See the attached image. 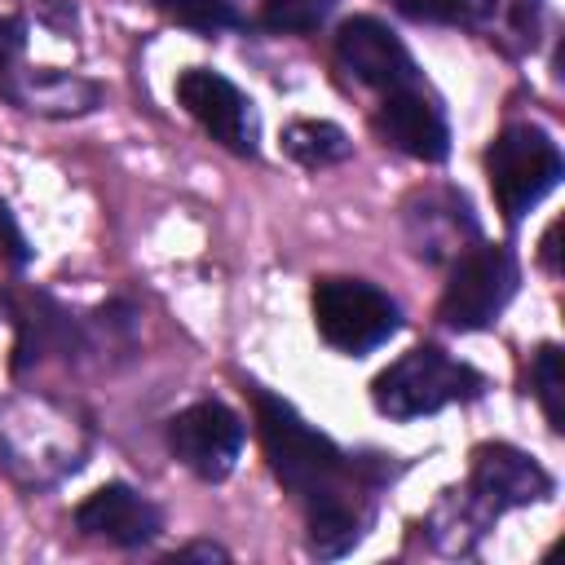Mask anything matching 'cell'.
Returning a JSON list of instances; mask_svg holds the SVG:
<instances>
[{"instance_id":"cell-5","label":"cell","mask_w":565,"mask_h":565,"mask_svg":"<svg viewBox=\"0 0 565 565\" xmlns=\"http://www.w3.org/2000/svg\"><path fill=\"white\" fill-rule=\"evenodd\" d=\"M547 494H552V477L539 459H530L525 450L508 441H486L472 450V472L463 486L459 521L463 530H472V539H481L490 521H499L512 508L543 503Z\"/></svg>"},{"instance_id":"cell-1","label":"cell","mask_w":565,"mask_h":565,"mask_svg":"<svg viewBox=\"0 0 565 565\" xmlns=\"http://www.w3.org/2000/svg\"><path fill=\"white\" fill-rule=\"evenodd\" d=\"M247 388H252L256 428H260L269 472L305 508L309 552L344 556L349 547H358V539L366 534V521H371V494H366L371 486L362 481L353 455H344L327 433L305 424L296 415V406H287L282 397L265 393L260 384H247Z\"/></svg>"},{"instance_id":"cell-22","label":"cell","mask_w":565,"mask_h":565,"mask_svg":"<svg viewBox=\"0 0 565 565\" xmlns=\"http://www.w3.org/2000/svg\"><path fill=\"white\" fill-rule=\"evenodd\" d=\"M0 252H4V260H9L13 269H22V265L31 260V247H26V238H22L18 221L9 216V207H4V203H0Z\"/></svg>"},{"instance_id":"cell-13","label":"cell","mask_w":565,"mask_h":565,"mask_svg":"<svg viewBox=\"0 0 565 565\" xmlns=\"http://www.w3.org/2000/svg\"><path fill=\"white\" fill-rule=\"evenodd\" d=\"M406 238L424 260H455L477 243V216L459 190H415L406 203Z\"/></svg>"},{"instance_id":"cell-14","label":"cell","mask_w":565,"mask_h":565,"mask_svg":"<svg viewBox=\"0 0 565 565\" xmlns=\"http://www.w3.org/2000/svg\"><path fill=\"white\" fill-rule=\"evenodd\" d=\"M75 530L88 539H106L115 547H141L163 530V512L132 486L106 481L75 508Z\"/></svg>"},{"instance_id":"cell-21","label":"cell","mask_w":565,"mask_h":565,"mask_svg":"<svg viewBox=\"0 0 565 565\" xmlns=\"http://www.w3.org/2000/svg\"><path fill=\"white\" fill-rule=\"evenodd\" d=\"M411 22H463V0H388Z\"/></svg>"},{"instance_id":"cell-16","label":"cell","mask_w":565,"mask_h":565,"mask_svg":"<svg viewBox=\"0 0 565 565\" xmlns=\"http://www.w3.org/2000/svg\"><path fill=\"white\" fill-rule=\"evenodd\" d=\"M282 150L287 159H296L300 168L309 172H322V168H335L353 154V141L340 124L331 119H291L282 128Z\"/></svg>"},{"instance_id":"cell-17","label":"cell","mask_w":565,"mask_h":565,"mask_svg":"<svg viewBox=\"0 0 565 565\" xmlns=\"http://www.w3.org/2000/svg\"><path fill=\"white\" fill-rule=\"evenodd\" d=\"M159 13L185 31L199 35H216V31H238L252 22L247 0H154Z\"/></svg>"},{"instance_id":"cell-3","label":"cell","mask_w":565,"mask_h":565,"mask_svg":"<svg viewBox=\"0 0 565 565\" xmlns=\"http://www.w3.org/2000/svg\"><path fill=\"white\" fill-rule=\"evenodd\" d=\"M79 424H71L66 411H53L49 402L22 397L0 419V459L31 486L57 481L62 472H75L84 459Z\"/></svg>"},{"instance_id":"cell-2","label":"cell","mask_w":565,"mask_h":565,"mask_svg":"<svg viewBox=\"0 0 565 565\" xmlns=\"http://www.w3.org/2000/svg\"><path fill=\"white\" fill-rule=\"evenodd\" d=\"M481 388H486L481 371L433 344H419L371 380V402L388 419H419V415H437L441 406L472 402Z\"/></svg>"},{"instance_id":"cell-7","label":"cell","mask_w":565,"mask_h":565,"mask_svg":"<svg viewBox=\"0 0 565 565\" xmlns=\"http://www.w3.org/2000/svg\"><path fill=\"white\" fill-rule=\"evenodd\" d=\"M516 282H521V265L508 247L472 243L450 260V282L441 291L437 318L450 331H481L508 309V300L516 296Z\"/></svg>"},{"instance_id":"cell-10","label":"cell","mask_w":565,"mask_h":565,"mask_svg":"<svg viewBox=\"0 0 565 565\" xmlns=\"http://www.w3.org/2000/svg\"><path fill=\"white\" fill-rule=\"evenodd\" d=\"M243 437H247V428H243L238 411H230L216 397H203V402L177 411L168 424L172 455L203 481H225L234 472V463L243 455Z\"/></svg>"},{"instance_id":"cell-23","label":"cell","mask_w":565,"mask_h":565,"mask_svg":"<svg viewBox=\"0 0 565 565\" xmlns=\"http://www.w3.org/2000/svg\"><path fill=\"white\" fill-rule=\"evenodd\" d=\"M225 556H230V552L216 547V543H190V547L172 552V561H225Z\"/></svg>"},{"instance_id":"cell-19","label":"cell","mask_w":565,"mask_h":565,"mask_svg":"<svg viewBox=\"0 0 565 565\" xmlns=\"http://www.w3.org/2000/svg\"><path fill=\"white\" fill-rule=\"evenodd\" d=\"M530 384H534V397L552 424V433L565 428V411H561V349L556 344H543L530 362Z\"/></svg>"},{"instance_id":"cell-8","label":"cell","mask_w":565,"mask_h":565,"mask_svg":"<svg viewBox=\"0 0 565 565\" xmlns=\"http://www.w3.org/2000/svg\"><path fill=\"white\" fill-rule=\"evenodd\" d=\"M177 102L181 110L212 137L221 141L230 154L252 159L260 150V119H256V102L225 75L207 71V66H190L177 75Z\"/></svg>"},{"instance_id":"cell-11","label":"cell","mask_w":565,"mask_h":565,"mask_svg":"<svg viewBox=\"0 0 565 565\" xmlns=\"http://www.w3.org/2000/svg\"><path fill=\"white\" fill-rule=\"evenodd\" d=\"M335 62H340L344 75H353L362 88H375L380 97L419 84V66H415L411 49L402 44V35L388 22L371 18V13H358V18L340 22Z\"/></svg>"},{"instance_id":"cell-20","label":"cell","mask_w":565,"mask_h":565,"mask_svg":"<svg viewBox=\"0 0 565 565\" xmlns=\"http://www.w3.org/2000/svg\"><path fill=\"white\" fill-rule=\"evenodd\" d=\"M26 71V18H0V97L9 102L18 75Z\"/></svg>"},{"instance_id":"cell-12","label":"cell","mask_w":565,"mask_h":565,"mask_svg":"<svg viewBox=\"0 0 565 565\" xmlns=\"http://www.w3.org/2000/svg\"><path fill=\"white\" fill-rule=\"evenodd\" d=\"M375 132L384 137V146L419 159V163H441L450 154V124H446V110L441 102L419 84L411 88H397V93H384L375 115H371Z\"/></svg>"},{"instance_id":"cell-15","label":"cell","mask_w":565,"mask_h":565,"mask_svg":"<svg viewBox=\"0 0 565 565\" xmlns=\"http://www.w3.org/2000/svg\"><path fill=\"white\" fill-rule=\"evenodd\" d=\"M463 26L508 57H521L539 44L543 0H463Z\"/></svg>"},{"instance_id":"cell-9","label":"cell","mask_w":565,"mask_h":565,"mask_svg":"<svg viewBox=\"0 0 565 565\" xmlns=\"http://www.w3.org/2000/svg\"><path fill=\"white\" fill-rule=\"evenodd\" d=\"M0 305L13 322V358H9V371L13 375H26L31 366H40L49 353L57 358H75L88 349V335L84 327L44 291H26V287H4L0 291Z\"/></svg>"},{"instance_id":"cell-24","label":"cell","mask_w":565,"mask_h":565,"mask_svg":"<svg viewBox=\"0 0 565 565\" xmlns=\"http://www.w3.org/2000/svg\"><path fill=\"white\" fill-rule=\"evenodd\" d=\"M556 230H561V225L552 221L547 234H543V260H547V269H556Z\"/></svg>"},{"instance_id":"cell-4","label":"cell","mask_w":565,"mask_h":565,"mask_svg":"<svg viewBox=\"0 0 565 565\" xmlns=\"http://www.w3.org/2000/svg\"><path fill=\"white\" fill-rule=\"evenodd\" d=\"M486 172L499 212L516 225L534 203H543L561 185L565 159L539 124H508L486 150Z\"/></svg>"},{"instance_id":"cell-6","label":"cell","mask_w":565,"mask_h":565,"mask_svg":"<svg viewBox=\"0 0 565 565\" xmlns=\"http://www.w3.org/2000/svg\"><path fill=\"white\" fill-rule=\"evenodd\" d=\"M313 327L331 349L362 358L402 327V313H397V300L375 282L327 274L313 282Z\"/></svg>"},{"instance_id":"cell-18","label":"cell","mask_w":565,"mask_h":565,"mask_svg":"<svg viewBox=\"0 0 565 565\" xmlns=\"http://www.w3.org/2000/svg\"><path fill=\"white\" fill-rule=\"evenodd\" d=\"M340 0H256V18L265 31H282V35H305L318 31Z\"/></svg>"}]
</instances>
